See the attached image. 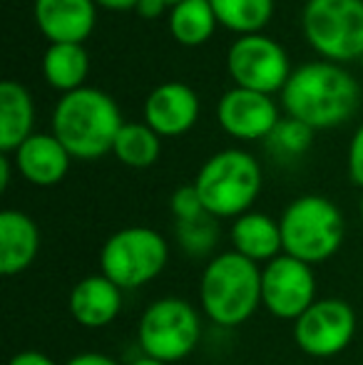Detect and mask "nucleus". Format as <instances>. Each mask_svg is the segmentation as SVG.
<instances>
[{
    "mask_svg": "<svg viewBox=\"0 0 363 365\" xmlns=\"http://www.w3.org/2000/svg\"><path fill=\"white\" fill-rule=\"evenodd\" d=\"M227 70L237 87L264 95L281 92L294 73L286 50L267 35H242L234 40L227 53Z\"/></svg>",
    "mask_w": 363,
    "mask_h": 365,
    "instance_id": "obj_9",
    "label": "nucleus"
},
{
    "mask_svg": "<svg viewBox=\"0 0 363 365\" xmlns=\"http://www.w3.org/2000/svg\"><path fill=\"white\" fill-rule=\"evenodd\" d=\"M356 336V313L341 298H319L299 321L294 341L306 356L331 358L344 353Z\"/></svg>",
    "mask_w": 363,
    "mask_h": 365,
    "instance_id": "obj_11",
    "label": "nucleus"
},
{
    "mask_svg": "<svg viewBox=\"0 0 363 365\" xmlns=\"http://www.w3.org/2000/svg\"><path fill=\"white\" fill-rule=\"evenodd\" d=\"M279 226L284 254L309 266L329 261L344 244V214L319 194L294 199L281 214Z\"/></svg>",
    "mask_w": 363,
    "mask_h": 365,
    "instance_id": "obj_5",
    "label": "nucleus"
},
{
    "mask_svg": "<svg viewBox=\"0 0 363 365\" xmlns=\"http://www.w3.org/2000/svg\"><path fill=\"white\" fill-rule=\"evenodd\" d=\"M40 251L38 224L23 212L5 209L0 214V274L18 276L30 269Z\"/></svg>",
    "mask_w": 363,
    "mask_h": 365,
    "instance_id": "obj_17",
    "label": "nucleus"
},
{
    "mask_svg": "<svg viewBox=\"0 0 363 365\" xmlns=\"http://www.w3.org/2000/svg\"><path fill=\"white\" fill-rule=\"evenodd\" d=\"M33 100L20 82H0V152L10 154L33 137Z\"/></svg>",
    "mask_w": 363,
    "mask_h": 365,
    "instance_id": "obj_19",
    "label": "nucleus"
},
{
    "mask_svg": "<svg viewBox=\"0 0 363 365\" xmlns=\"http://www.w3.org/2000/svg\"><path fill=\"white\" fill-rule=\"evenodd\" d=\"M35 23L50 43L83 45L97 23L95 0H35Z\"/></svg>",
    "mask_w": 363,
    "mask_h": 365,
    "instance_id": "obj_14",
    "label": "nucleus"
},
{
    "mask_svg": "<svg viewBox=\"0 0 363 365\" xmlns=\"http://www.w3.org/2000/svg\"><path fill=\"white\" fill-rule=\"evenodd\" d=\"M8 365H55V361L40 351H20L10 358Z\"/></svg>",
    "mask_w": 363,
    "mask_h": 365,
    "instance_id": "obj_28",
    "label": "nucleus"
},
{
    "mask_svg": "<svg viewBox=\"0 0 363 365\" xmlns=\"http://www.w3.org/2000/svg\"><path fill=\"white\" fill-rule=\"evenodd\" d=\"M217 120L229 137L242 142L267 140L279 125V107L272 95L264 92L232 87L227 95L219 100Z\"/></svg>",
    "mask_w": 363,
    "mask_h": 365,
    "instance_id": "obj_12",
    "label": "nucleus"
},
{
    "mask_svg": "<svg viewBox=\"0 0 363 365\" xmlns=\"http://www.w3.org/2000/svg\"><path fill=\"white\" fill-rule=\"evenodd\" d=\"M301 28L311 48L329 63L359 60L363 53V0H309Z\"/></svg>",
    "mask_w": 363,
    "mask_h": 365,
    "instance_id": "obj_7",
    "label": "nucleus"
},
{
    "mask_svg": "<svg viewBox=\"0 0 363 365\" xmlns=\"http://www.w3.org/2000/svg\"><path fill=\"white\" fill-rule=\"evenodd\" d=\"M219 25L239 35H259L272 20L274 0H209Z\"/></svg>",
    "mask_w": 363,
    "mask_h": 365,
    "instance_id": "obj_23",
    "label": "nucleus"
},
{
    "mask_svg": "<svg viewBox=\"0 0 363 365\" xmlns=\"http://www.w3.org/2000/svg\"><path fill=\"white\" fill-rule=\"evenodd\" d=\"M286 115L309 125L311 130H331L356 115L361 87L339 63L319 60L294 70L281 90Z\"/></svg>",
    "mask_w": 363,
    "mask_h": 365,
    "instance_id": "obj_1",
    "label": "nucleus"
},
{
    "mask_svg": "<svg viewBox=\"0 0 363 365\" xmlns=\"http://www.w3.org/2000/svg\"><path fill=\"white\" fill-rule=\"evenodd\" d=\"M165 3H167V5H170V8H172V5H177V3H182V0H165Z\"/></svg>",
    "mask_w": 363,
    "mask_h": 365,
    "instance_id": "obj_34",
    "label": "nucleus"
},
{
    "mask_svg": "<svg viewBox=\"0 0 363 365\" xmlns=\"http://www.w3.org/2000/svg\"><path fill=\"white\" fill-rule=\"evenodd\" d=\"M361 221H363V197H361Z\"/></svg>",
    "mask_w": 363,
    "mask_h": 365,
    "instance_id": "obj_35",
    "label": "nucleus"
},
{
    "mask_svg": "<svg viewBox=\"0 0 363 365\" xmlns=\"http://www.w3.org/2000/svg\"><path fill=\"white\" fill-rule=\"evenodd\" d=\"M145 120L160 137H182L199 120V97L184 82H165L147 95Z\"/></svg>",
    "mask_w": 363,
    "mask_h": 365,
    "instance_id": "obj_13",
    "label": "nucleus"
},
{
    "mask_svg": "<svg viewBox=\"0 0 363 365\" xmlns=\"http://www.w3.org/2000/svg\"><path fill=\"white\" fill-rule=\"evenodd\" d=\"M202 204L217 219H239L252 212L262 192V167L244 149H224L202 164L194 179Z\"/></svg>",
    "mask_w": 363,
    "mask_h": 365,
    "instance_id": "obj_4",
    "label": "nucleus"
},
{
    "mask_svg": "<svg viewBox=\"0 0 363 365\" xmlns=\"http://www.w3.org/2000/svg\"><path fill=\"white\" fill-rule=\"evenodd\" d=\"M70 313L83 328H105L120 316L122 289H117L107 276L92 274L80 279L70 291Z\"/></svg>",
    "mask_w": 363,
    "mask_h": 365,
    "instance_id": "obj_16",
    "label": "nucleus"
},
{
    "mask_svg": "<svg viewBox=\"0 0 363 365\" xmlns=\"http://www.w3.org/2000/svg\"><path fill=\"white\" fill-rule=\"evenodd\" d=\"M314 132L309 125L294 120V117H281L279 125L274 127V132L267 137V147L281 162H291L299 159L309 152L311 142H314Z\"/></svg>",
    "mask_w": 363,
    "mask_h": 365,
    "instance_id": "obj_24",
    "label": "nucleus"
},
{
    "mask_svg": "<svg viewBox=\"0 0 363 365\" xmlns=\"http://www.w3.org/2000/svg\"><path fill=\"white\" fill-rule=\"evenodd\" d=\"M70 152L63 142L50 135H33L15 149V164L23 179L35 187H55L65 179L70 169Z\"/></svg>",
    "mask_w": 363,
    "mask_h": 365,
    "instance_id": "obj_15",
    "label": "nucleus"
},
{
    "mask_svg": "<svg viewBox=\"0 0 363 365\" xmlns=\"http://www.w3.org/2000/svg\"><path fill=\"white\" fill-rule=\"evenodd\" d=\"M65 365H120L115 358L105 356V353H80V356H73Z\"/></svg>",
    "mask_w": 363,
    "mask_h": 365,
    "instance_id": "obj_29",
    "label": "nucleus"
},
{
    "mask_svg": "<svg viewBox=\"0 0 363 365\" xmlns=\"http://www.w3.org/2000/svg\"><path fill=\"white\" fill-rule=\"evenodd\" d=\"M202 338L197 308L177 296H167L147 306L137 326V341L147 358L162 363L184 361Z\"/></svg>",
    "mask_w": 363,
    "mask_h": 365,
    "instance_id": "obj_8",
    "label": "nucleus"
},
{
    "mask_svg": "<svg viewBox=\"0 0 363 365\" xmlns=\"http://www.w3.org/2000/svg\"><path fill=\"white\" fill-rule=\"evenodd\" d=\"M132 365H167V363H162V361H155V358H137V361L135 363H132Z\"/></svg>",
    "mask_w": 363,
    "mask_h": 365,
    "instance_id": "obj_33",
    "label": "nucleus"
},
{
    "mask_svg": "<svg viewBox=\"0 0 363 365\" xmlns=\"http://www.w3.org/2000/svg\"><path fill=\"white\" fill-rule=\"evenodd\" d=\"M219 20L209 0H182L170 8V33L180 45H204L217 30Z\"/></svg>",
    "mask_w": 363,
    "mask_h": 365,
    "instance_id": "obj_21",
    "label": "nucleus"
},
{
    "mask_svg": "<svg viewBox=\"0 0 363 365\" xmlns=\"http://www.w3.org/2000/svg\"><path fill=\"white\" fill-rule=\"evenodd\" d=\"M10 184V162H8V154H0V189H8Z\"/></svg>",
    "mask_w": 363,
    "mask_h": 365,
    "instance_id": "obj_32",
    "label": "nucleus"
},
{
    "mask_svg": "<svg viewBox=\"0 0 363 365\" xmlns=\"http://www.w3.org/2000/svg\"><path fill=\"white\" fill-rule=\"evenodd\" d=\"M177 241L189 256H207L219 241V219L212 214L177 224Z\"/></svg>",
    "mask_w": 363,
    "mask_h": 365,
    "instance_id": "obj_25",
    "label": "nucleus"
},
{
    "mask_svg": "<svg viewBox=\"0 0 363 365\" xmlns=\"http://www.w3.org/2000/svg\"><path fill=\"white\" fill-rule=\"evenodd\" d=\"M162 152V137L152 130L150 125L140 122H125L112 147V154L122 164L132 169H147L160 159Z\"/></svg>",
    "mask_w": 363,
    "mask_h": 365,
    "instance_id": "obj_22",
    "label": "nucleus"
},
{
    "mask_svg": "<svg viewBox=\"0 0 363 365\" xmlns=\"http://www.w3.org/2000/svg\"><path fill=\"white\" fill-rule=\"evenodd\" d=\"M90 73V58L78 43H50L43 55V75L50 87L63 95L85 87V77Z\"/></svg>",
    "mask_w": 363,
    "mask_h": 365,
    "instance_id": "obj_20",
    "label": "nucleus"
},
{
    "mask_svg": "<svg viewBox=\"0 0 363 365\" xmlns=\"http://www.w3.org/2000/svg\"><path fill=\"white\" fill-rule=\"evenodd\" d=\"M232 251L242 254L244 259L254 264H269L276 256L284 254V241H281L279 221L262 212H247L239 219H234L229 229Z\"/></svg>",
    "mask_w": 363,
    "mask_h": 365,
    "instance_id": "obj_18",
    "label": "nucleus"
},
{
    "mask_svg": "<svg viewBox=\"0 0 363 365\" xmlns=\"http://www.w3.org/2000/svg\"><path fill=\"white\" fill-rule=\"evenodd\" d=\"M170 8V5L165 3V0H140L137 3V13L142 15V18H147V20H155V18H160L165 10Z\"/></svg>",
    "mask_w": 363,
    "mask_h": 365,
    "instance_id": "obj_30",
    "label": "nucleus"
},
{
    "mask_svg": "<svg viewBox=\"0 0 363 365\" xmlns=\"http://www.w3.org/2000/svg\"><path fill=\"white\" fill-rule=\"evenodd\" d=\"M170 209H172V217H175V224L180 221H192L202 214H209L202 204V197H199L197 187L194 184H187V187L175 189L170 199Z\"/></svg>",
    "mask_w": 363,
    "mask_h": 365,
    "instance_id": "obj_26",
    "label": "nucleus"
},
{
    "mask_svg": "<svg viewBox=\"0 0 363 365\" xmlns=\"http://www.w3.org/2000/svg\"><path fill=\"white\" fill-rule=\"evenodd\" d=\"M359 63H361V70H363V53H361V58H359Z\"/></svg>",
    "mask_w": 363,
    "mask_h": 365,
    "instance_id": "obj_36",
    "label": "nucleus"
},
{
    "mask_svg": "<svg viewBox=\"0 0 363 365\" xmlns=\"http://www.w3.org/2000/svg\"><path fill=\"white\" fill-rule=\"evenodd\" d=\"M95 3L107 10H132V8H137L140 0H95Z\"/></svg>",
    "mask_w": 363,
    "mask_h": 365,
    "instance_id": "obj_31",
    "label": "nucleus"
},
{
    "mask_svg": "<svg viewBox=\"0 0 363 365\" xmlns=\"http://www.w3.org/2000/svg\"><path fill=\"white\" fill-rule=\"evenodd\" d=\"M122 125L117 102L97 87L68 92L53 112V135L75 159H100L110 154Z\"/></svg>",
    "mask_w": 363,
    "mask_h": 365,
    "instance_id": "obj_2",
    "label": "nucleus"
},
{
    "mask_svg": "<svg viewBox=\"0 0 363 365\" xmlns=\"http://www.w3.org/2000/svg\"><path fill=\"white\" fill-rule=\"evenodd\" d=\"M349 177L356 187L363 189V125L359 127L349 145Z\"/></svg>",
    "mask_w": 363,
    "mask_h": 365,
    "instance_id": "obj_27",
    "label": "nucleus"
},
{
    "mask_svg": "<svg viewBox=\"0 0 363 365\" xmlns=\"http://www.w3.org/2000/svg\"><path fill=\"white\" fill-rule=\"evenodd\" d=\"M170 246L160 231L150 226H125L102 244L100 274L117 289L132 291L147 286L165 271Z\"/></svg>",
    "mask_w": 363,
    "mask_h": 365,
    "instance_id": "obj_6",
    "label": "nucleus"
},
{
    "mask_svg": "<svg viewBox=\"0 0 363 365\" xmlns=\"http://www.w3.org/2000/svg\"><path fill=\"white\" fill-rule=\"evenodd\" d=\"M202 311L222 328L247 323L262 306V269L237 251L214 256L199 281Z\"/></svg>",
    "mask_w": 363,
    "mask_h": 365,
    "instance_id": "obj_3",
    "label": "nucleus"
},
{
    "mask_svg": "<svg viewBox=\"0 0 363 365\" xmlns=\"http://www.w3.org/2000/svg\"><path fill=\"white\" fill-rule=\"evenodd\" d=\"M316 298L314 266L289 254L262 266V306L281 321H299Z\"/></svg>",
    "mask_w": 363,
    "mask_h": 365,
    "instance_id": "obj_10",
    "label": "nucleus"
}]
</instances>
